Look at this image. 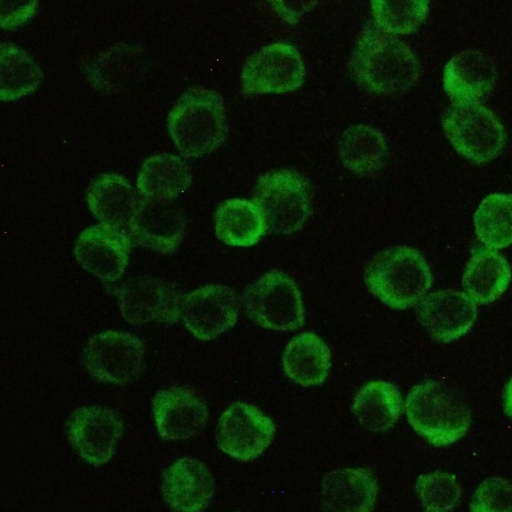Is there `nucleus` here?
Returning <instances> with one entry per match:
<instances>
[{"instance_id": "1", "label": "nucleus", "mask_w": 512, "mask_h": 512, "mask_svg": "<svg viewBox=\"0 0 512 512\" xmlns=\"http://www.w3.org/2000/svg\"><path fill=\"white\" fill-rule=\"evenodd\" d=\"M353 72L367 88L377 92L408 89L420 68L411 50L384 29L367 30L353 56Z\"/></svg>"}, {"instance_id": "6", "label": "nucleus", "mask_w": 512, "mask_h": 512, "mask_svg": "<svg viewBox=\"0 0 512 512\" xmlns=\"http://www.w3.org/2000/svg\"><path fill=\"white\" fill-rule=\"evenodd\" d=\"M265 231L290 234L302 227L310 214V198L303 180L288 171L263 176L254 192Z\"/></svg>"}, {"instance_id": "14", "label": "nucleus", "mask_w": 512, "mask_h": 512, "mask_svg": "<svg viewBox=\"0 0 512 512\" xmlns=\"http://www.w3.org/2000/svg\"><path fill=\"white\" fill-rule=\"evenodd\" d=\"M78 263L105 281H115L124 273L130 252V239L105 224L85 229L75 248Z\"/></svg>"}, {"instance_id": "2", "label": "nucleus", "mask_w": 512, "mask_h": 512, "mask_svg": "<svg viewBox=\"0 0 512 512\" xmlns=\"http://www.w3.org/2000/svg\"><path fill=\"white\" fill-rule=\"evenodd\" d=\"M364 281L373 295L395 309L418 303L431 287L432 275L425 258L407 246H393L367 265Z\"/></svg>"}, {"instance_id": "15", "label": "nucleus", "mask_w": 512, "mask_h": 512, "mask_svg": "<svg viewBox=\"0 0 512 512\" xmlns=\"http://www.w3.org/2000/svg\"><path fill=\"white\" fill-rule=\"evenodd\" d=\"M152 407L158 433L166 440H185L198 435L208 418L203 400L184 387L158 391Z\"/></svg>"}, {"instance_id": "19", "label": "nucleus", "mask_w": 512, "mask_h": 512, "mask_svg": "<svg viewBox=\"0 0 512 512\" xmlns=\"http://www.w3.org/2000/svg\"><path fill=\"white\" fill-rule=\"evenodd\" d=\"M511 280V269L503 255L487 248L472 254L463 275V287L477 304H487L499 298Z\"/></svg>"}, {"instance_id": "28", "label": "nucleus", "mask_w": 512, "mask_h": 512, "mask_svg": "<svg viewBox=\"0 0 512 512\" xmlns=\"http://www.w3.org/2000/svg\"><path fill=\"white\" fill-rule=\"evenodd\" d=\"M504 411L508 416L512 417V378L504 390Z\"/></svg>"}, {"instance_id": "3", "label": "nucleus", "mask_w": 512, "mask_h": 512, "mask_svg": "<svg viewBox=\"0 0 512 512\" xmlns=\"http://www.w3.org/2000/svg\"><path fill=\"white\" fill-rule=\"evenodd\" d=\"M405 408L412 428L436 446L459 440L470 427L471 414L467 405L439 381L429 380L413 387Z\"/></svg>"}, {"instance_id": "17", "label": "nucleus", "mask_w": 512, "mask_h": 512, "mask_svg": "<svg viewBox=\"0 0 512 512\" xmlns=\"http://www.w3.org/2000/svg\"><path fill=\"white\" fill-rule=\"evenodd\" d=\"M495 80L494 62L476 50L458 53L444 69V89L454 105L477 103L489 93Z\"/></svg>"}, {"instance_id": "12", "label": "nucleus", "mask_w": 512, "mask_h": 512, "mask_svg": "<svg viewBox=\"0 0 512 512\" xmlns=\"http://www.w3.org/2000/svg\"><path fill=\"white\" fill-rule=\"evenodd\" d=\"M304 74L303 62L296 49L277 43L249 59L243 69L242 85L249 94L286 92L299 87Z\"/></svg>"}, {"instance_id": "4", "label": "nucleus", "mask_w": 512, "mask_h": 512, "mask_svg": "<svg viewBox=\"0 0 512 512\" xmlns=\"http://www.w3.org/2000/svg\"><path fill=\"white\" fill-rule=\"evenodd\" d=\"M249 318L262 327L287 331L304 323L302 297L295 282L279 270H270L242 294Z\"/></svg>"}, {"instance_id": "10", "label": "nucleus", "mask_w": 512, "mask_h": 512, "mask_svg": "<svg viewBox=\"0 0 512 512\" xmlns=\"http://www.w3.org/2000/svg\"><path fill=\"white\" fill-rule=\"evenodd\" d=\"M122 434L123 424L119 416L100 406L77 408L67 422V435L72 447L95 466L111 459Z\"/></svg>"}, {"instance_id": "16", "label": "nucleus", "mask_w": 512, "mask_h": 512, "mask_svg": "<svg viewBox=\"0 0 512 512\" xmlns=\"http://www.w3.org/2000/svg\"><path fill=\"white\" fill-rule=\"evenodd\" d=\"M213 493V476L197 459H179L163 475L162 495L175 512H204Z\"/></svg>"}, {"instance_id": "25", "label": "nucleus", "mask_w": 512, "mask_h": 512, "mask_svg": "<svg viewBox=\"0 0 512 512\" xmlns=\"http://www.w3.org/2000/svg\"><path fill=\"white\" fill-rule=\"evenodd\" d=\"M416 491L424 512H451L459 503L462 494L457 479L443 471L418 477Z\"/></svg>"}, {"instance_id": "21", "label": "nucleus", "mask_w": 512, "mask_h": 512, "mask_svg": "<svg viewBox=\"0 0 512 512\" xmlns=\"http://www.w3.org/2000/svg\"><path fill=\"white\" fill-rule=\"evenodd\" d=\"M402 396L398 388L385 381H373L357 393L353 410L360 425L371 432H385L402 412Z\"/></svg>"}, {"instance_id": "5", "label": "nucleus", "mask_w": 512, "mask_h": 512, "mask_svg": "<svg viewBox=\"0 0 512 512\" xmlns=\"http://www.w3.org/2000/svg\"><path fill=\"white\" fill-rule=\"evenodd\" d=\"M442 124L454 149L475 163L496 158L506 143L502 124L479 103L452 106L445 113Z\"/></svg>"}, {"instance_id": "18", "label": "nucleus", "mask_w": 512, "mask_h": 512, "mask_svg": "<svg viewBox=\"0 0 512 512\" xmlns=\"http://www.w3.org/2000/svg\"><path fill=\"white\" fill-rule=\"evenodd\" d=\"M376 495V479L364 469L336 470L322 481L321 500L327 512H372Z\"/></svg>"}, {"instance_id": "7", "label": "nucleus", "mask_w": 512, "mask_h": 512, "mask_svg": "<svg viewBox=\"0 0 512 512\" xmlns=\"http://www.w3.org/2000/svg\"><path fill=\"white\" fill-rule=\"evenodd\" d=\"M83 362L89 374L100 382L130 383L137 380L144 369V346L131 333L104 331L88 341Z\"/></svg>"}, {"instance_id": "13", "label": "nucleus", "mask_w": 512, "mask_h": 512, "mask_svg": "<svg viewBox=\"0 0 512 512\" xmlns=\"http://www.w3.org/2000/svg\"><path fill=\"white\" fill-rule=\"evenodd\" d=\"M420 323L436 341L452 342L468 332L476 315V303L457 290L426 294L416 307Z\"/></svg>"}, {"instance_id": "8", "label": "nucleus", "mask_w": 512, "mask_h": 512, "mask_svg": "<svg viewBox=\"0 0 512 512\" xmlns=\"http://www.w3.org/2000/svg\"><path fill=\"white\" fill-rule=\"evenodd\" d=\"M239 310L240 299L232 288L211 284L180 297L179 319L195 337L210 340L236 323Z\"/></svg>"}, {"instance_id": "9", "label": "nucleus", "mask_w": 512, "mask_h": 512, "mask_svg": "<svg viewBox=\"0 0 512 512\" xmlns=\"http://www.w3.org/2000/svg\"><path fill=\"white\" fill-rule=\"evenodd\" d=\"M275 432L271 419L258 408L242 402L230 405L219 419L217 444L229 456L252 460L270 445Z\"/></svg>"}, {"instance_id": "22", "label": "nucleus", "mask_w": 512, "mask_h": 512, "mask_svg": "<svg viewBox=\"0 0 512 512\" xmlns=\"http://www.w3.org/2000/svg\"><path fill=\"white\" fill-rule=\"evenodd\" d=\"M217 237L231 246L256 244L265 232L258 207L247 200L231 199L224 202L215 214Z\"/></svg>"}, {"instance_id": "26", "label": "nucleus", "mask_w": 512, "mask_h": 512, "mask_svg": "<svg viewBox=\"0 0 512 512\" xmlns=\"http://www.w3.org/2000/svg\"><path fill=\"white\" fill-rule=\"evenodd\" d=\"M375 19L389 33H411L426 19V1H377L372 3Z\"/></svg>"}, {"instance_id": "20", "label": "nucleus", "mask_w": 512, "mask_h": 512, "mask_svg": "<svg viewBox=\"0 0 512 512\" xmlns=\"http://www.w3.org/2000/svg\"><path fill=\"white\" fill-rule=\"evenodd\" d=\"M286 374L298 384L308 387L321 384L331 367V352L313 332L295 336L283 354Z\"/></svg>"}, {"instance_id": "27", "label": "nucleus", "mask_w": 512, "mask_h": 512, "mask_svg": "<svg viewBox=\"0 0 512 512\" xmlns=\"http://www.w3.org/2000/svg\"><path fill=\"white\" fill-rule=\"evenodd\" d=\"M470 512H512V482L497 477L484 480L471 498Z\"/></svg>"}, {"instance_id": "23", "label": "nucleus", "mask_w": 512, "mask_h": 512, "mask_svg": "<svg viewBox=\"0 0 512 512\" xmlns=\"http://www.w3.org/2000/svg\"><path fill=\"white\" fill-rule=\"evenodd\" d=\"M474 227L479 240L490 249L512 244V194H491L474 214Z\"/></svg>"}, {"instance_id": "24", "label": "nucleus", "mask_w": 512, "mask_h": 512, "mask_svg": "<svg viewBox=\"0 0 512 512\" xmlns=\"http://www.w3.org/2000/svg\"><path fill=\"white\" fill-rule=\"evenodd\" d=\"M347 167L358 172L374 169L382 160L385 143L380 132L367 126L347 130L340 144Z\"/></svg>"}, {"instance_id": "11", "label": "nucleus", "mask_w": 512, "mask_h": 512, "mask_svg": "<svg viewBox=\"0 0 512 512\" xmlns=\"http://www.w3.org/2000/svg\"><path fill=\"white\" fill-rule=\"evenodd\" d=\"M116 296L123 317L131 324L179 319L181 296L165 279L150 276L132 278L119 288Z\"/></svg>"}]
</instances>
